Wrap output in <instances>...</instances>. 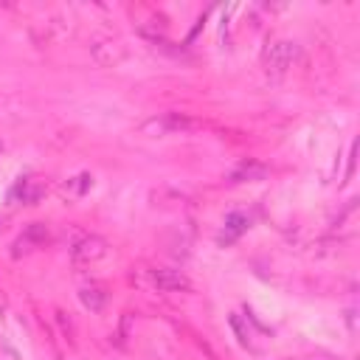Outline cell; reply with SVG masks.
Returning a JSON list of instances; mask_svg holds the SVG:
<instances>
[{"label":"cell","mask_w":360,"mask_h":360,"mask_svg":"<svg viewBox=\"0 0 360 360\" xmlns=\"http://www.w3.org/2000/svg\"><path fill=\"white\" fill-rule=\"evenodd\" d=\"M107 256V242L101 236H84L76 248H73V262L76 264H90Z\"/></svg>","instance_id":"1"},{"label":"cell","mask_w":360,"mask_h":360,"mask_svg":"<svg viewBox=\"0 0 360 360\" xmlns=\"http://www.w3.org/2000/svg\"><path fill=\"white\" fill-rule=\"evenodd\" d=\"M292 53H295V48H292L290 42H276V45H270V51H267V70L281 73V70L290 65Z\"/></svg>","instance_id":"2"},{"label":"cell","mask_w":360,"mask_h":360,"mask_svg":"<svg viewBox=\"0 0 360 360\" xmlns=\"http://www.w3.org/2000/svg\"><path fill=\"white\" fill-rule=\"evenodd\" d=\"M245 231H248V217H245V214H228V217H225V228H222V233H219V245L236 242Z\"/></svg>","instance_id":"3"},{"label":"cell","mask_w":360,"mask_h":360,"mask_svg":"<svg viewBox=\"0 0 360 360\" xmlns=\"http://www.w3.org/2000/svg\"><path fill=\"white\" fill-rule=\"evenodd\" d=\"M152 281L160 287V290H186L188 287V278L177 270H155L152 273Z\"/></svg>","instance_id":"4"},{"label":"cell","mask_w":360,"mask_h":360,"mask_svg":"<svg viewBox=\"0 0 360 360\" xmlns=\"http://www.w3.org/2000/svg\"><path fill=\"white\" fill-rule=\"evenodd\" d=\"M79 301H82V307H84V309L98 312V309L104 307L107 295H104V290H101V287H82V290H79Z\"/></svg>","instance_id":"5"},{"label":"cell","mask_w":360,"mask_h":360,"mask_svg":"<svg viewBox=\"0 0 360 360\" xmlns=\"http://www.w3.org/2000/svg\"><path fill=\"white\" fill-rule=\"evenodd\" d=\"M267 174V169L262 166V163H242L239 169H233V174H231V183H245V180H262Z\"/></svg>","instance_id":"6"}]
</instances>
